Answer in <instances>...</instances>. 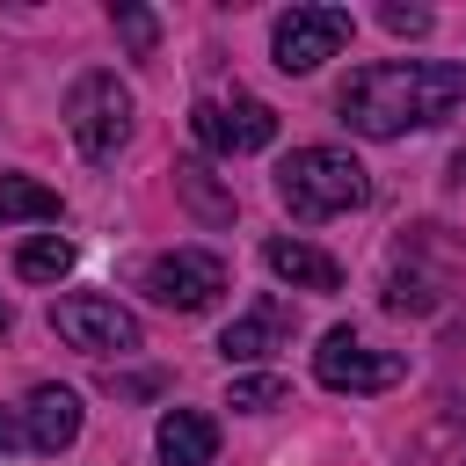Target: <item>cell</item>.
<instances>
[{
	"label": "cell",
	"instance_id": "cell-1",
	"mask_svg": "<svg viewBox=\"0 0 466 466\" xmlns=\"http://www.w3.org/2000/svg\"><path fill=\"white\" fill-rule=\"evenodd\" d=\"M459 102H466V66H444V58H379V66L350 73L342 124L364 131V138H400L415 124H437Z\"/></svg>",
	"mask_w": 466,
	"mask_h": 466
},
{
	"label": "cell",
	"instance_id": "cell-2",
	"mask_svg": "<svg viewBox=\"0 0 466 466\" xmlns=\"http://www.w3.org/2000/svg\"><path fill=\"white\" fill-rule=\"evenodd\" d=\"M277 197H284L291 218H335V211H357L371 197V182L342 146H299L277 167Z\"/></svg>",
	"mask_w": 466,
	"mask_h": 466
},
{
	"label": "cell",
	"instance_id": "cell-3",
	"mask_svg": "<svg viewBox=\"0 0 466 466\" xmlns=\"http://www.w3.org/2000/svg\"><path fill=\"white\" fill-rule=\"evenodd\" d=\"M66 131L87 160H109L131 138V95L116 87V73H80L66 95Z\"/></svg>",
	"mask_w": 466,
	"mask_h": 466
},
{
	"label": "cell",
	"instance_id": "cell-4",
	"mask_svg": "<svg viewBox=\"0 0 466 466\" xmlns=\"http://www.w3.org/2000/svg\"><path fill=\"white\" fill-rule=\"evenodd\" d=\"M313 371H320V386H335V393H386V386H400L408 357L371 350V342H357L350 328H328L320 350H313Z\"/></svg>",
	"mask_w": 466,
	"mask_h": 466
},
{
	"label": "cell",
	"instance_id": "cell-5",
	"mask_svg": "<svg viewBox=\"0 0 466 466\" xmlns=\"http://www.w3.org/2000/svg\"><path fill=\"white\" fill-rule=\"evenodd\" d=\"M51 328L73 342V350H87V357H124V350H138V320L116 306V299H95V291H73V299H58L51 306Z\"/></svg>",
	"mask_w": 466,
	"mask_h": 466
},
{
	"label": "cell",
	"instance_id": "cell-6",
	"mask_svg": "<svg viewBox=\"0 0 466 466\" xmlns=\"http://www.w3.org/2000/svg\"><path fill=\"white\" fill-rule=\"evenodd\" d=\"M342 44H350V7H291V15H277V36H269L284 73H313Z\"/></svg>",
	"mask_w": 466,
	"mask_h": 466
},
{
	"label": "cell",
	"instance_id": "cell-7",
	"mask_svg": "<svg viewBox=\"0 0 466 466\" xmlns=\"http://www.w3.org/2000/svg\"><path fill=\"white\" fill-rule=\"evenodd\" d=\"M189 131L211 146V153H262L277 138V109L255 102V95H233V102H197L189 109Z\"/></svg>",
	"mask_w": 466,
	"mask_h": 466
},
{
	"label": "cell",
	"instance_id": "cell-8",
	"mask_svg": "<svg viewBox=\"0 0 466 466\" xmlns=\"http://www.w3.org/2000/svg\"><path fill=\"white\" fill-rule=\"evenodd\" d=\"M146 291H153L160 306H175V313H204V306L226 291V262H218V255H204V248L153 255V269H146Z\"/></svg>",
	"mask_w": 466,
	"mask_h": 466
},
{
	"label": "cell",
	"instance_id": "cell-9",
	"mask_svg": "<svg viewBox=\"0 0 466 466\" xmlns=\"http://www.w3.org/2000/svg\"><path fill=\"white\" fill-rule=\"evenodd\" d=\"M284 335H291V306H284V299H262V306H248V313L218 335V357H226V364H248V357H269Z\"/></svg>",
	"mask_w": 466,
	"mask_h": 466
},
{
	"label": "cell",
	"instance_id": "cell-10",
	"mask_svg": "<svg viewBox=\"0 0 466 466\" xmlns=\"http://www.w3.org/2000/svg\"><path fill=\"white\" fill-rule=\"evenodd\" d=\"M160 459L167 466H211L218 459V422L197 408H167L160 415Z\"/></svg>",
	"mask_w": 466,
	"mask_h": 466
},
{
	"label": "cell",
	"instance_id": "cell-11",
	"mask_svg": "<svg viewBox=\"0 0 466 466\" xmlns=\"http://www.w3.org/2000/svg\"><path fill=\"white\" fill-rule=\"evenodd\" d=\"M262 262H269L284 284H299V291H335V284H342V262L320 255V248H306V240H269Z\"/></svg>",
	"mask_w": 466,
	"mask_h": 466
},
{
	"label": "cell",
	"instance_id": "cell-12",
	"mask_svg": "<svg viewBox=\"0 0 466 466\" xmlns=\"http://www.w3.org/2000/svg\"><path fill=\"white\" fill-rule=\"evenodd\" d=\"M80 437V400L66 386H36L29 393V444L36 451H66Z\"/></svg>",
	"mask_w": 466,
	"mask_h": 466
},
{
	"label": "cell",
	"instance_id": "cell-13",
	"mask_svg": "<svg viewBox=\"0 0 466 466\" xmlns=\"http://www.w3.org/2000/svg\"><path fill=\"white\" fill-rule=\"evenodd\" d=\"M408 466H466V415H430L408 437Z\"/></svg>",
	"mask_w": 466,
	"mask_h": 466
},
{
	"label": "cell",
	"instance_id": "cell-14",
	"mask_svg": "<svg viewBox=\"0 0 466 466\" xmlns=\"http://www.w3.org/2000/svg\"><path fill=\"white\" fill-rule=\"evenodd\" d=\"M7 218H58V189H44L29 175H0V226Z\"/></svg>",
	"mask_w": 466,
	"mask_h": 466
},
{
	"label": "cell",
	"instance_id": "cell-15",
	"mask_svg": "<svg viewBox=\"0 0 466 466\" xmlns=\"http://www.w3.org/2000/svg\"><path fill=\"white\" fill-rule=\"evenodd\" d=\"M175 189H182V197H189L204 218H233V189H218L204 160H175Z\"/></svg>",
	"mask_w": 466,
	"mask_h": 466
},
{
	"label": "cell",
	"instance_id": "cell-16",
	"mask_svg": "<svg viewBox=\"0 0 466 466\" xmlns=\"http://www.w3.org/2000/svg\"><path fill=\"white\" fill-rule=\"evenodd\" d=\"M15 269H22L29 284H58V277L73 269V248H66L58 233H44V240H29V248L15 255Z\"/></svg>",
	"mask_w": 466,
	"mask_h": 466
},
{
	"label": "cell",
	"instance_id": "cell-17",
	"mask_svg": "<svg viewBox=\"0 0 466 466\" xmlns=\"http://www.w3.org/2000/svg\"><path fill=\"white\" fill-rule=\"evenodd\" d=\"M386 313H437V284L430 277H386Z\"/></svg>",
	"mask_w": 466,
	"mask_h": 466
},
{
	"label": "cell",
	"instance_id": "cell-18",
	"mask_svg": "<svg viewBox=\"0 0 466 466\" xmlns=\"http://www.w3.org/2000/svg\"><path fill=\"white\" fill-rule=\"evenodd\" d=\"M284 400V379H233V393H226V408H240V415H262V408H277Z\"/></svg>",
	"mask_w": 466,
	"mask_h": 466
},
{
	"label": "cell",
	"instance_id": "cell-19",
	"mask_svg": "<svg viewBox=\"0 0 466 466\" xmlns=\"http://www.w3.org/2000/svg\"><path fill=\"white\" fill-rule=\"evenodd\" d=\"M116 36H124V44L146 58V51H153V36H160V22H153L146 7H116Z\"/></svg>",
	"mask_w": 466,
	"mask_h": 466
},
{
	"label": "cell",
	"instance_id": "cell-20",
	"mask_svg": "<svg viewBox=\"0 0 466 466\" xmlns=\"http://www.w3.org/2000/svg\"><path fill=\"white\" fill-rule=\"evenodd\" d=\"M379 22H386L393 36H422V29H430V15H422V7H400V0H386V7H379Z\"/></svg>",
	"mask_w": 466,
	"mask_h": 466
},
{
	"label": "cell",
	"instance_id": "cell-21",
	"mask_svg": "<svg viewBox=\"0 0 466 466\" xmlns=\"http://www.w3.org/2000/svg\"><path fill=\"white\" fill-rule=\"evenodd\" d=\"M15 437H29V430H22V422H15V415H7V408H0V451H7V444H15Z\"/></svg>",
	"mask_w": 466,
	"mask_h": 466
},
{
	"label": "cell",
	"instance_id": "cell-22",
	"mask_svg": "<svg viewBox=\"0 0 466 466\" xmlns=\"http://www.w3.org/2000/svg\"><path fill=\"white\" fill-rule=\"evenodd\" d=\"M0 335H7V306H0Z\"/></svg>",
	"mask_w": 466,
	"mask_h": 466
}]
</instances>
